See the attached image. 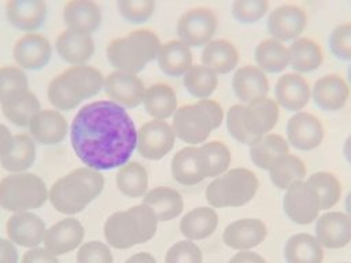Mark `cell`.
I'll return each instance as SVG.
<instances>
[{
	"instance_id": "cell-5",
	"label": "cell",
	"mask_w": 351,
	"mask_h": 263,
	"mask_svg": "<svg viewBox=\"0 0 351 263\" xmlns=\"http://www.w3.org/2000/svg\"><path fill=\"white\" fill-rule=\"evenodd\" d=\"M156 227L154 211L141 203L111 214L104 223V237L111 247L125 249L151 240Z\"/></svg>"
},
{
	"instance_id": "cell-28",
	"label": "cell",
	"mask_w": 351,
	"mask_h": 263,
	"mask_svg": "<svg viewBox=\"0 0 351 263\" xmlns=\"http://www.w3.org/2000/svg\"><path fill=\"white\" fill-rule=\"evenodd\" d=\"M277 103L289 111L302 110L310 99V86L298 73H285L276 82Z\"/></svg>"
},
{
	"instance_id": "cell-59",
	"label": "cell",
	"mask_w": 351,
	"mask_h": 263,
	"mask_svg": "<svg viewBox=\"0 0 351 263\" xmlns=\"http://www.w3.org/2000/svg\"><path fill=\"white\" fill-rule=\"evenodd\" d=\"M1 244H3V238H0V248H1Z\"/></svg>"
},
{
	"instance_id": "cell-56",
	"label": "cell",
	"mask_w": 351,
	"mask_h": 263,
	"mask_svg": "<svg viewBox=\"0 0 351 263\" xmlns=\"http://www.w3.org/2000/svg\"><path fill=\"white\" fill-rule=\"evenodd\" d=\"M343 153L346 156V159L351 163V134L346 138L344 145H343Z\"/></svg>"
},
{
	"instance_id": "cell-55",
	"label": "cell",
	"mask_w": 351,
	"mask_h": 263,
	"mask_svg": "<svg viewBox=\"0 0 351 263\" xmlns=\"http://www.w3.org/2000/svg\"><path fill=\"white\" fill-rule=\"evenodd\" d=\"M125 263H156V259L148 252H138L132 255Z\"/></svg>"
},
{
	"instance_id": "cell-52",
	"label": "cell",
	"mask_w": 351,
	"mask_h": 263,
	"mask_svg": "<svg viewBox=\"0 0 351 263\" xmlns=\"http://www.w3.org/2000/svg\"><path fill=\"white\" fill-rule=\"evenodd\" d=\"M0 263H18V251L11 240H3L0 248Z\"/></svg>"
},
{
	"instance_id": "cell-32",
	"label": "cell",
	"mask_w": 351,
	"mask_h": 263,
	"mask_svg": "<svg viewBox=\"0 0 351 263\" xmlns=\"http://www.w3.org/2000/svg\"><path fill=\"white\" fill-rule=\"evenodd\" d=\"M239 53L236 47L225 40L215 38L208 41L202 51V64L217 74H226L237 66Z\"/></svg>"
},
{
	"instance_id": "cell-1",
	"label": "cell",
	"mask_w": 351,
	"mask_h": 263,
	"mask_svg": "<svg viewBox=\"0 0 351 263\" xmlns=\"http://www.w3.org/2000/svg\"><path fill=\"white\" fill-rule=\"evenodd\" d=\"M70 141L86 167L111 170L130 159L137 147V130L128 111L111 100L82 105L70 125Z\"/></svg>"
},
{
	"instance_id": "cell-41",
	"label": "cell",
	"mask_w": 351,
	"mask_h": 263,
	"mask_svg": "<svg viewBox=\"0 0 351 263\" xmlns=\"http://www.w3.org/2000/svg\"><path fill=\"white\" fill-rule=\"evenodd\" d=\"M117 186L125 196H143L148 188V173L145 167L136 160L125 163L117 173Z\"/></svg>"
},
{
	"instance_id": "cell-20",
	"label": "cell",
	"mask_w": 351,
	"mask_h": 263,
	"mask_svg": "<svg viewBox=\"0 0 351 263\" xmlns=\"http://www.w3.org/2000/svg\"><path fill=\"white\" fill-rule=\"evenodd\" d=\"M267 234V227L259 218H241L229 223L222 234L223 242L237 251H250L259 245Z\"/></svg>"
},
{
	"instance_id": "cell-3",
	"label": "cell",
	"mask_w": 351,
	"mask_h": 263,
	"mask_svg": "<svg viewBox=\"0 0 351 263\" xmlns=\"http://www.w3.org/2000/svg\"><path fill=\"white\" fill-rule=\"evenodd\" d=\"M103 85L104 77L100 70L89 64H75L51 79L47 95L56 110L66 111L97 95Z\"/></svg>"
},
{
	"instance_id": "cell-13",
	"label": "cell",
	"mask_w": 351,
	"mask_h": 263,
	"mask_svg": "<svg viewBox=\"0 0 351 263\" xmlns=\"http://www.w3.org/2000/svg\"><path fill=\"white\" fill-rule=\"evenodd\" d=\"M211 167L204 149L200 147H185L174 153L171 159V174L184 185H193L210 177Z\"/></svg>"
},
{
	"instance_id": "cell-58",
	"label": "cell",
	"mask_w": 351,
	"mask_h": 263,
	"mask_svg": "<svg viewBox=\"0 0 351 263\" xmlns=\"http://www.w3.org/2000/svg\"><path fill=\"white\" fill-rule=\"evenodd\" d=\"M347 77H348V81L351 84V64L348 66V70H347Z\"/></svg>"
},
{
	"instance_id": "cell-46",
	"label": "cell",
	"mask_w": 351,
	"mask_h": 263,
	"mask_svg": "<svg viewBox=\"0 0 351 263\" xmlns=\"http://www.w3.org/2000/svg\"><path fill=\"white\" fill-rule=\"evenodd\" d=\"M117 5L121 16L132 23L147 21L155 10L154 0H118Z\"/></svg>"
},
{
	"instance_id": "cell-4",
	"label": "cell",
	"mask_w": 351,
	"mask_h": 263,
	"mask_svg": "<svg viewBox=\"0 0 351 263\" xmlns=\"http://www.w3.org/2000/svg\"><path fill=\"white\" fill-rule=\"evenodd\" d=\"M277 119L278 104L266 96L251 103L232 105L226 114V126L237 141L252 145L274 127Z\"/></svg>"
},
{
	"instance_id": "cell-21",
	"label": "cell",
	"mask_w": 351,
	"mask_h": 263,
	"mask_svg": "<svg viewBox=\"0 0 351 263\" xmlns=\"http://www.w3.org/2000/svg\"><path fill=\"white\" fill-rule=\"evenodd\" d=\"M84 240V226L75 218H66L49 229L44 237V247L55 256L75 249Z\"/></svg>"
},
{
	"instance_id": "cell-38",
	"label": "cell",
	"mask_w": 351,
	"mask_h": 263,
	"mask_svg": "<svg viewBox=\"0 0 351 263\" xmlns=\"http://www.w3.org/2000/svg\"><path fill=\"white\" fill-rule=\"evenodd\" d=\"M271 182L280 189H288L293 184L303 181L306 166L299 156L285 153L277 158L269 168Z\"/></svg>"
},
{
	"instance_id": "cell-37",
	"label": "cell",
	"mask_w": 351,
	"mask_h": 263,
	"mask_svg": "<svg viewBox=\"0 0 351 263\" xmlns=\"http://www.w3.org/2000/svg\"><path fill=\"white\" fill-rule=\"evenodd\" d=\"M3 114L16 126H29L32 118L41 110L37 96L32 90L21 92L1 103Z\"/></svg>"
},
{
	"instance_id": "cell-18",
	"label": "cell",
	"mask_w": 351,
	"mask_h": 263,
	"mask_svg": "<svg viewBox=\"0 0 351 263\" xmlns=\"http://www.w3.org/2000/svg\"><path fill=\"white\" fill-rule=\"evenodd\" d=\"M288 142L298 149H313L318 147L324 138L322 122L313 114L298 111L287 123Z\"/></svg>"
},
{
	"instance_id": "cell-8",
	"label": "cell",
	"mask_w": 351,
	"mask_h": 263,
	"mask_svg": "<svg viewBox=\"0 0 351 263\" xmlns=\"http://www.w3.org/2000/svg\"><path fill=\"white\" fill-rule=\"evenodd\" d=\"M49 196L45 182L33 173H11L0 179V207L25 212L41 207Z\"/></svg>"
},
{
	"instance_id": "cell-25",
	"label": "cell",
	"mask_w": 351,
	"mask_h": 263,
	"mask_svg": "<svg viewBox=\"0 0 351 263\" xmlns=\"http://www.w3.org/2000/svg\"><path fill=\"white\" fill-rule=\"evenodd\" d=\"M232 86L236 96L244 103L266 97L269 92L266 74L258 66L252 64H245L236 70L232 78Z\"/></svg>"
},
{
	"instance_id": "cell-39",
	"label": "cell",
	"mask_w": 351,
	"mask_h": 263,
	"mask_svg": "<svg viewBox=\"0 0 351 263\" xmlns=\"http://www.w3.org/2000/svg\"><path fill=\"white\" fill-rule=\"evenodd\" d=\"M285 153H289L288 141L276 133H269L250 145V156L261 168L269 170L273 162Z\"/></svg>"
},
{
	"instance_id": "cell-10",
	"label": "cell",
	"mask_w": 351,
	"mask_h": 263,
	"mask_svg": "<svg viewBox=\"0 0 351 263\" xmlns=\"http://www.w3.org/2000/svg\"><path fill=\"white\" fill-rule=\"evenodd\" d=\"M217 30V16L207 7H195L181 14L177 22L180 40L191 47L206 45Z\"/></svg>"
},
{
	"instance_id": "cell-22",
	"label": "cell",
	"mask_w": 351,
	"mask_h": 263,
	"mask_svg": "<svg viewBox=\"0 0 351 263\" xmlns=\"http://www.w3.org/2000/svg\"><path fill=\"white\" fill-rule=\"evenodd\" d=\"M29 132L34 141L44 145L60 142L67 132L69 125L64 116L58 110H40L29 123Z\"/></svg>"
},
{
	"instance_id": "cell-43",
	"label": "cell",
	"mask_w": 351,
	"mask_h": 263,
	"mask_svg": "<svg viewBox=\"0 0 351 263\" xmlns=\"http://www.w3.org/2000/svg\"><path fill=\"white\" fill-rule=\"evenodd\" d=\"M306 182L310 184L318 193L321 200V210L332 208L341 196V184L337 179V177L332 173H328V171L313 173L306 179Z\"/></svg>"
},
{
	"instance_id": "cell-45",
	"label": "cell",
	"mask_w": 351,
	"mask_h": 263,
	"mask_svg": "<svg viewBox=\"0 0 351 263\" xmlns=\"http://www.w3.org/2000/svg\"><path fill=\"white\" fill-rule=\"evenodd\" d=\"M202 148L204 149L210 162V167H211L210 177H218L223 174L228 170L232 160V153L228 145L222 141L211 140L208 142L202 144Z\"/></svg>"
},
{
	"instance_id": "cell-35",
	"label": "cell",
	"mask_w": 351,
	"mask_h": 263,
	"mask_svg": "<svg viewBox=\"0 0 351 263\" xmlns=\"http://www.w3.org/2000/svg\"><path fill=\"white\" fill-rule=\"evenodd\" d=\"M289 64L299 73H307L321 66L324 52L317 41L310 37H299L288 48Z\"/></svg>"
},
{
	"instance_id": "cell-9",
	"label": "cell",
	"mask_w": 351,
	"mask_h": 263,
	"mask_svg": "<svg viewBox=\"0 0 351 263\" xmlns=\"http://www.w3.org/2000/svg\"><path fill=\"white\" fill-rule=\"evenodd\" d=\"M259 186L258 177L248 168L236 167L215 177L206 189L213 207H239L248 203Z\"/></svg>"
},
{
	"instance_id": "cell-16",
	"label": "cell",
	"mask_w": 351,
	"mask_h": 263,
	"mask_svg": "<svg viewBox=\"0 0 351 263\" xmlns=\"http://www.w3.org/2000/svg\"><path fill=\"white\" fill-rule=\"evenodd\" d=\"M5 230L8 240L14 244L26 248H36L44 241L47 226L38 215L25 211L11 215L7 221Z\"/></svg>"
},
{
	"instance_id": "cell-12",
	"label": "cell",
	"mask_w": 351,
	"mask_h": 263,
	"mask_svg": "<svg viewBox=\"0 0 351 263\" xmlns=\"http://www.w3.org/2000/svg\"><path fill=\"white\" fill-rule=\"evenodd\" d=\"M176 133L166 121L145 122L137 130V151L147 159L158 160L169 153L174 145Z\"/></svg>"
},
{
	"instance_id": "cell-11",
	"label": "cell",
	"mask_w": 351,
	"mask_h": 263,
	"mask_svg": "<svg viewBox=\"0 0 351 263\" xmlns=\"http://www.w3.org/2000/svg\"><path fill=\"white\" fill-rule=\"evenodd\" d=\"M282 205L289 219L299 225H307L317 219L321 210V200L310 184L299 181L287 189Z\"/></svg>"
},
{
	"instance_id": "cell-15",
	"label": "cell",
	"mask_w": 351,
	"mask_h": 263,
	"mask_svg": "<svg viewBox=\"0 0 351 263\" xmlns=\"http://www.w3.org/2000/svg\"><path fill=\"white\" fill-rule=\"evenodd\" d=\"M12 55L21 68L40 70L49 62L52 45L47 37L38 33H26L15 41Z\"/></svg>"
},
{
	"instance_id": "cell-19",
	"label": "cell",
	"mask_w": 351,
	"mask_h": 263,
	"mask_svg": "<svg viewBox=\"0 0 351 263\" xmlns=\"http://www.w3.org/2000/svg\"><path fill=\"white\" fill-rule=\"evenodd\" d=\"M315 237L322 247L343 248L351 241V216L340 211H328L318 216Z\"/></svg>"
},
{
	"instance_id": "cell-27",
	"label": "cell",
	"mask_w": 351,
	"mask_h": 263,
	"mask_svg": "<svg viewBox=\"0 0 351 263\" xmlns=\"http://www.w3.org/2000/svg\"><path fill=\"white\" fill-rule=\"evenodd\" d=\"M56 51L73 66L85 64L95 53V41L90 34L66 29L56 38Z\"/></svg>"
},
{
	"instance_id": "cell-6",
	"label": "cell",
	"mask_w": 351,
	"mask_h": 263,
	"mask_svg": "<svg viewBox=\"0 0 351 263\" xmlns=\"http://www.w3.org/2000/svg\"><path fill=\"white\" fill-rule=\"evenodd\" d=\"M160 45L156 33L140 29L111 40L107 45V58L117 70L137 74L158 56Z\"/></svg>"
},
{
	"instance_id": "cell-2",
	"label": "cell",
	"mask_w": 351,
	"mask_h": 263,
	"mask_svg": "<svg viewBox=\"0 0 351 263\" xmlns=\"http://www.w3.org/2000/svg\"><path fill=\"white\" fill-rule=\"evenodd\" d=\"M104 188L100 171L89 167H78L53 182L48 199L55 210L73 215L82 211L93 201Z\"/></svg>"
},
{
	"instance_id": "cell-53",
	"label": "cell",
	"mask_w": 351,
	"mask_h": 263,
	"mask_svg": "<svg viewBox=\"0 0 351 263\" xmlns=\"http://www.w3.org/2000/svg\"><path fill=\"white\" fill-rule=\"evenodd\" d=\"M228 263H266V260L256 252L240 251L234 253Z\"/></svg>"
},
{
	"instance_id": "cell-34",
	"label": "cell",
	"mask_w": 351,
	"mask_h": 263,
	"mask_svg": "<svg viewBox=\"0 0 351 263\" xmlns=\"http://www.w3.org/2000/svg\"><path fill=\"white\" fill-rule=\"evenodd\" d=\"M143 104L151 116L165 121L176 112L177 96L170 85L158 82L145 89Z\"/></svg>"
},
{
	"instance_id": "cell-24",
	"label": "cell",
	"mask_w": 351,
	"mask_h": 263,
	"mask_svg": "<svg viewBox=\"0 0 351 263\" xmlns=\"http://www.w3.org/2000/svg\"><path fill=\"white\" fill-rule=\"evenodd\" d=\"M63 21L69 30L90 34L101 23V10L93 0H70L63 8Z\"/></svg>"
},
{
	"instance_id": "cell-29",
	"label": "cell",
	"mask_w": 351,
	"mask_h": 263,
	"mask_svg": "<svg viewBox=\"0 0 351 263\" xmlns=\"http://www.w3.org/2000/svg\"><path fill=\"white\" fill-rule=\"evenodd\" d=\"M143 204L154 211L158 222L174 219L182 212L184 208L181 193L167 186H156L148 190L144 196Z\"/></svg>"
},
{
	"instance_id": "cell-57",
	"label": "cell",
	"mask_w": 351,
	"mask_h": 263,
	"mask_svg": "<svg viewBox=\"0 0 351 263\" xmlns=\"http://www.w3.org/2000/svg\"><path fill=\"white\" fill-rule=\"evenodd\" d=\"M346 210H347V214L351 216V190L346 196Z\"/></svg>"
},
{
	"instance_id": "cell-33",
	"label": "cell",
	"mask_w": 351,
	"mask_h": 263,
	"mask_svg": "<svg viewBox=\"0 0 351 263\" xmlns=\"http://www.w3.org/2000/svg\"><path fill=\"white\" fill-rule=\"evenodd\" d=\"M218 225V215L211 207H196L188 211L181 222L180 230L186 240H202L214 233Z\"/></svg>"
},
{
	"instance_id": "cell-14",
	"label": "cell",
	"mask_w": 351,
	"mask_h": 263,
	"mask_svg": "<svg viewBox=\"0 0 351 263\" xmlns=\"http://www.w3.org/2000/svg\"><path fill=\"white\" fill-rule=\"evenodd\" d=\"M103 89L111 101L123 108H133L143 103L145 86L137 74L115 70L104 77Z\"/></svg>"
},
{
	"instance_id": "cell-47",
	"label": "cell",
	"mask_w": 351,
	"mask_h": 263,
	"mask_svg": "<svg viewBox=\"0 0 351 263\" xmlns=\"http://www.w3.org/2000/svg\"><path fill=\"white\" fill-rule=\"evenodd\" d=\"M267 0H234L232 4L233 16L243 23L256 22L267 12Z\"/></svg>"
},
{
	"instance_id": "cell-60",
	"label": "cell",
	"mask_w": 351,
	"mask_h": 263,
	"mask_svg": "<svg viewBox=\"0 0 351 263\" xmlns=\"http://www.w3.org/2000/svg\"><path fill=\"white\" fill-rule=\"evenodd\" d=\"M341 263H350V262H341Z\"/></svg>"
},
{
	"instance_id": "cell-23",
	"label": "cell",
	"mask_w": 351,
	"mask_h": 263,
	"mask_svg": "<svg viewBox=\"0 0 351 263\" xmlns=\"http://www.w3.org/2000/svg\"><path fill=\"white\" fill-rule=\"evenodd\" d=\"M311 96L319 108L336 111L346 104L350 96V86L340 75L326 74L314 82Z\"/></svg>"
},
{
	"instance_id": "cell-26",
	"label": "cell",
	"mask_w": 351,
	"mask_h": 263,
	"mask_svg": "<svg viewBox=\"0 0 351 263\" xmlns=\"http://www.w3.org/2000/svg\"><path fill=\"white\" fill-rule=\"evenodd\" d=\"M5 15L12 26L25 32H33L44 23L47 4L44 0H8Z\"/></svg>"
},
{
	"instance_id": "cell-50",
	"label": "cell",
	"mask_w": 351,
	"mask_h": 263,
	"mask_svg": "<svg viewBox=\"0 0 351 263\" xmlns=\"http://www.w3.org/2000/svg\"><path fill=\"white\" fill-rule=\"evenodd\" d=\"M110 248L101 241L85 242L77 253V263H112Z\"/></svg>"
},
{
	"instance_id": "cell-54",
	"label": "cell",
	"mask_w": 351,
	"mask_h": 263,
	"mask_svg": "<svg viewBox=\"0 0 351 263\" xmlns=\"http://www.w3.org/2000/svg\"><path fill=\"white\" fill-rule=\"evenodd\" d=\"M12 144H14V136L11 134L10 129L0 123V158L7 155L11 148H12Z\"/></svg>"
},
{
	"instance_id": "cell-48",
	"label": "cell",
	"mask_w": 351,
	"mask_h": 263,
	"mask_svg": "<svg viewBox=\"0 0 351 263\" xmlns=\"http://www.w3.org/2000/svg\"><path fill=\"white\" fill-rule=\"evenodd\" d=\"M200 248L191 240H181L173 244L166 252V263H202Z\"/></svg>"
},
{
	"instance_id": "cell-44",
	"label": "cell",
	"mask_w": 351,
	"mask_h": 263,
	"mask_svg": "<svg viewBox=\"0 0 351 263\" xmlns=\"http://www.w3.org/2000/svg\"><path fill=\"white\" fill-rule=\"evenodd\" d=\"M25 90H29V81L25 71L16 66H1L0 67V103Z\"/></svg>"
},
{
	"instance_id": "cell-7",
	"label": "cell",
	"mask_w": 351,
	"mask_h": 263,
	"mask_svg": "<svg viewBox=\"0 0 351 263\" xmlns=\"http://www.w3.org/2000/svg\"><path fill=\"white\" fill-rule=\"evenodd\" d=\"M223 118L219 103L211 99H200L197 103L185 104L176 110L173 130L178 138L189 144L204 142Z\"/></svg>"
},
{
	"instance_id": "cell-30",
	"label": "cell",
	"mask_w": 351,
	"mask_h": 263,
	"mask_svg": "<svg viewBox=\"0 0 351 263\" xmlns=\"http://www.w3.org/2000/svg\"><path fill=\"white\" fill-rule=\"evenodd\" d=\"M156 59L159 68L165 74L176 77L185 74L193 66L191 48L181 40H169L162 44Z\"/></svg>"
},
{
	"instance_id": "cell-49",
	"label": "cell",
	"mask_w": 351,
	"mask_h": 263,
	"mask_svg": "<svg viewBox=\"0 0 351 263\" xmlns=\"http://www.w3.org/2000/svg\"><path fill=\"white\" fill-rule=\"evenodd\" d=\"M332 53L341 60H351V22L337 25L329 34Z\"/></svg>"
},
{
	"instance_id": "cell-51",
	"label": "cell",
	"mask_w": 351,
	"mask_h": 263,
	"mask_svg": "<svg viewBox=\"0 0 351 263\" xmlns=\"http://www.w3.org/2000/svg\"><path fill=\"white\" fill-rule=\"evenodd\" d=\"M22 263H60L59 259L45 248H30L25 252Z\"/></svg>"
},
{
	"instance_id": "cell-36",
	"label": "cell",
	"mask_w": 351,
	"mask_h": 263,
	"mask_svg": "<svg viewBox=\"0 0 351 263\" xmlns=\"http://www.w3.org/2000/svg\"><path fill=\"white\" fill-rule=\"evenodd\" d=\"M36 160L34 140L23 133L14 134L11 151L0 158V164L10 173H25Z\"/></svg>"
},
{
	"instance_id": "cell-40",
	"label": "cell",
	"mask_w": 351,
	"mask_h": 263,
	"mask_svg": "<svg viewBox=\"0 0 351 263\" xmlns=\"http://www.w3.org/2000/svg\"><path fill=\"white\" fill-rule=\"evenodd\" d=\"M255 60L261 70L269 73L282 71L289 64L288 48L276 38H265L255 47Z\"/></svg>"
},
{
	"instance_id": "cell-17",
	"label": "cell",
	"mask_w": 351,
	"mask_h": 263,
	"mask_svg": "<svg viewBox=\"0 0 351 263\" xmlns=\"http://www.w3.org/2000/svg\"><path fill=\"white\" fill-rule=\"evenodd\" d=\"M307 22L303 8L295 4H282L274 8L267 18V30L273 38L288 41L296 38L304 29Z\"/></svg>"
},
{
	"instance_id": "cell-42",
	"label": "cell",
	"mask_w": 351,
	"mask_h": 263,
	"mask_svg": "<svg viewBox=\"0 0 351 263\" xmlns=\"http://www.w3.org/2000/svg\"><path fill=\"white\" fill-rule=\"evenodd\" d=\"M218 85V75L204 64L192 66L184 74V86L186 90L199 97L207 99Z\"/></svg>"
},
{
	"instance_id": "cell-31",
	"label": "cell",
	"mask_w": 351,
	"mask_h": 263,
	"mask_svg": "<svg viewBox=\"0 0 351 263\" xmlns=\"http://www.w3.org/2000/svg\"><path fill=\"white\" fill-rule=\"evenodd\" d=\"M284 256L287 263H322L324 248L315 236L296 233L287 240Z\"/></svg>"
}]
</instances>
